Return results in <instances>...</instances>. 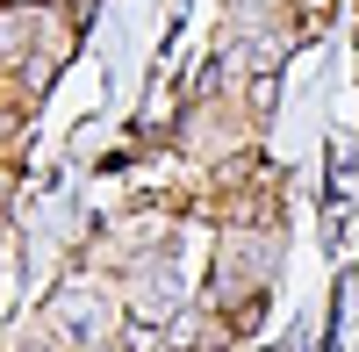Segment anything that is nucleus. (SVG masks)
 <instances>
[{
  "label": "nucleus",
  "instance_id": "1",
  "mask_svg": "<svg viewBox=\"0 0 359 352\" xmlns=\"http://www.w3.org/2000/svg\"><path fill=\"white\" fill-rule=\"evenodd\" d=\"M57 331H65L72 352L101 345V338H108V302H101V295H86V287H72V295L57 302Z\"/></svg>",
  "mask_w": 359,
  "mask_h": 352
}]
</instances>
